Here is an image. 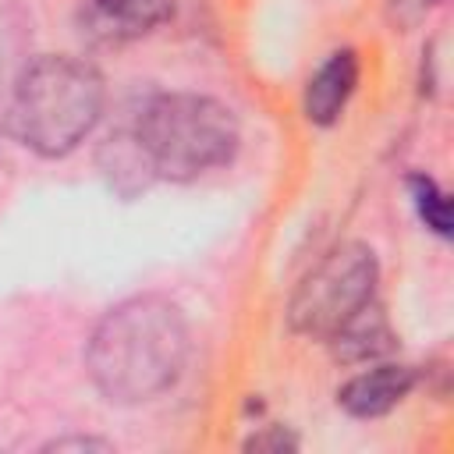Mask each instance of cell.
Listing matches in <instances>:
<instances>
[{"instance_id": "8fae6325", "label": "cell", "mask_w": 454, "mask_h": 454, "mask_svg": "<svg viewBox=\"0 0 454 454\" xmlns=\"http://www.w3.org/2000/svg\"><path fill=\"white\" fill-rule=\"evenodd\" d=\"M436 4H440V0H390V4H387V14H390V21H394L397 28H415L419 21L429 18V11H433Z\"/></svg>"}, {"instance_id": "5b68a950", "label": "cell", "mask_w": 454, "mask_h": 454, "mask_svg": "<svg viewBox=\"0 0 454 454\" xmlns=\"http://www.w3.org/2000/svg\"><path fill=\"white\" fill-rule=\"evenodd\" d=\"M174 14V0H82L78 28L89 43L117 46L149 35Z\"/></svg>"}, {"instance_id": "4fadbf2b", "label": "cell", "mask_w": 454, "mask_h": 454, "mask_svg": "<svg viewBox=\"0 0 454 454\" xmlns=\"http://www.w3.org/2000/svg\"><path fill=\"white\" fill-rule=\"evenodd\" d=\"M245 447L248 450H287V447H294V440L287 433H280V429H266V433L252 436Z\"/></svg>"}, {"instance_id": "277c9868", "label": "cell", "mask_w": 454, "mask_h": 454, "mask_svg": "<svg viewBox=\"0 0 454 454\" xmlns=\"http://www.w3.org/2000/svg\"><path fill=\"white\" fill-rule=\"evenodd\" d=\"M376 255L362 241H344L326 252L294 287L287 305V323L294 333L330 340L362 305L376 294Z\"/></svg>"}, {"instance_id": "7c38bea8", "label": "cell", "mask_w": 454, "mask_h": 454, "mask_svg": "<svg viewBox=\"0 0 454 454\" xmlns=\"http://www.w3.org/2000/svg\"><path fill=\"white\" fill-rule=\"evenodd\" d=\"M46 450H110V443L96 436H57L53 443H46Z\"/></svg>"}, {"instance_id": "8992f818", "label": "cell", "mask_w": 454, "mask_h": 454, "mask_svg": "<svg viewBox=\"0 0 454 454\" xmlns=\"http://www.w3.org/2000/svg\"><path fill=\"white\" fill-rule=\"evenodd\" d=\"M415 387V369L411 365H372L358 376H351L337 390V404L355 415V419H380L390 408H397Z\"/></svg>"}, {"instance_id": "30bf717a", "label": "cell", "mask_w": 454, "mask_h": 454, "mask_svg": "<svg viewBox=\"0 0 454 454\" xmlns=\"http://www.w3.org/2000/svg\"><path fill=\"white\" fill-rule=\"evenodd\" d=\"M408 188H411V202H415V209H419V220H422L433 234L447 238V234H450V202H447V195L440 192V184H436L433 177H426V174H415V177L408 181Z\"/></svg>"}, {"instance_id": "52a82bcc", "label": "cell", "mask_w": 454, "mask_h": 454, "mask_svg": "<svg viewBox=\"0 0 454 454\" xmlns=\"http://www.w3.org/2000/svg\"><path fill=\"white\" fill-rule=\"evenodd\" d=\"M355 85H358V57L351 50L330 53L316 67V74L305 82V103H301L305 106V117L312 124H319V128L333 124L344 114Z\"/></svg>"}, {"instance_id": "ba28073f", "label": "cell", "mask_w": 454, "mask_h": 454, "mask_svg": "<svg viewBox=\"0 0 454 454\" xmlns=\"http://www.w3.org/2000/svg\"><path fill=\"white\" fill-rule=\"evenodd\" d=\"M99 170H103L106 184L124 199L138 195L142 188H149L156 181V174H153L135 131H114L99 145Z\"/></svg>"}, {"instance_id": "9c48e42d", "label": "cell", "mask_w": 454, "mask_h": 454, "mask_svg": "<svg viewBox=\"0 0 454 454\" xmlns=\"http://www.w3.org/2000/svg\"><path fill=\"white\" fill-rule=\"evenodd\" d=\"M330 348L340 362H369V358H380L383 351L394 348V333H390V323L383 316V309L376 301L362 305L333 337H330Z\"/></svg>"}, {"instance_id": "7a4b0ae2", "label": "cell", "mask_w": 454, "mask_h": 454, "mask_svg": "<svg viewBox=\"0 0 454 454\" xmlns=\"http://www.w3.org/2000/svg\"><path fill=\"white\" fill-rule=\"evenodd\" d=\"M103 78L74 53H43L14 82L7 124L14 138L39 156H67L85 142L103 114Z\"/></svg>"}, {"instance_id": "6da1fadb", "label": "cell", "mask_w": 454, "mask_h": 454, "mask_svg": "<svg viewBox=\"0 0 454 454\" xmlns=\"http://www.w3.org/2000/svg\"><path fill=\"white\" fill-rule=\"evenodd\" d=\"M188 358L184 312L163 294L117 301L85 344L92 387L114 404H142L170 390Z\"/></svg>"}, {"instance_id": "3957f363", "label": "cell", "mask_w": 454, "mask_h": 454, "mask_svg": "<svg viewBox=\"0 0 454 454\" xmlns=\"http://www.w3.org/2000/svg\"><path fill=\"white\" fill-rule=\"evenodd\" d=\"M131 131L153 174L167 181H192L227 163L238 149V121L231 106L199 92L153 96Z\"/></svg>"}]
</instances>
